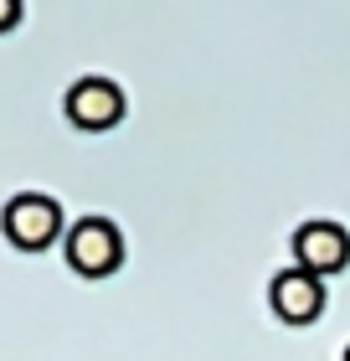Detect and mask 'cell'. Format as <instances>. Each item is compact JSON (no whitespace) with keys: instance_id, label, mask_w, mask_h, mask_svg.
Returning <instances> with one entry per match:
<instances>
[{"instance_id":"1","label":"cell","mask_w":350,"mask_h":361,"mask_svg":"<svg viewBox=\"0 0 350 361\" xmlns=\"http://www.w3.org/2000/svg\"><path fill=\"white\" fill-rule=\"evenodd\" d=\"M62 258L82 279H108L124 269V233L108 217H77L62 233Z\"/></svg>"},{"instance_id":"2","label":"cell","mask_w":350,"mask_h":361,"mask_svg":"<svg viewBox=\"0 0 350 361\" xmlns=\"http://www.w3.org/2000/svg\"><path fill=\"white\" fill-rule=\"evenodd\" d=\"M0 227H6V238L15 248L26 253H42L52 248V243L68 233V217H62V202L46 191H15L6 207H0Z\"/></svg>"},{"instance_id":"3","label":"cell","mask_w":350,"mask_h":361,"mask_svg":"<svg viewBox=\"0 0 350 361\" xmlns=\"http://www.w3.org/2000/svg\"><path fill=\"white\" fill-rule=\"evenodd\" d=\"M294 269H304L314 279H330L350 269V227L335 222V217H309L294 227Z\"/></svg>"},{"instance_id":"4","label":"cell","mask_w":350,"mask_h":361,"mask_svg":"<svg viewBox=\"0 0 350 361\" xmlns=\"http://www.w3.org/2000/svg\"><path fill=\"white\" fill-rule=\"evenodd\" d=\"M62 109H68V119L77 124V129H113L124 119V109H129V98H124V88L113 83V78H98V73H88V78H77V83L68 88V98H62Z\"/></svg>"},{"instance_id":"5","label":"cell","mask_w":350,"mask_h":361,"mask_svg":"<svg viewBox=\"0 0 350 361\" xmlns=\"http://www.w3.org/2000/svg\"><path fill=\"white\" fill-rule=\"evenodd\" d=\"M330 294H325V279H314L304 269H278L273 284H268V310L283 325H314L325 315Z\"/></svg>"},{"instance_id":"6","label":"cell","mask_w":350,"mask_h":361,"mask_svg":"<svg viewBox=\"0 0 350 361\" xmlns=\"http://www.w3.org/2000/svg\"><path fill=\"white\" fill-rule=\"evenodd\" d=\"M21 26V0H0V31H15Z\"/></svg>"},{"instance_id":"7","label":"cell","mask_w":350,"mask_h":361,"mask_svg":"<svg viewBox=\"0 0 350 361\" xmlns=\"http://www.w3.org/2000/svg\"><path fill=\"white\" fill-rule=\"evenodd\" d=\"M340 361H350V346H345V356H340Z\"/></svg>"}]
</instances>
